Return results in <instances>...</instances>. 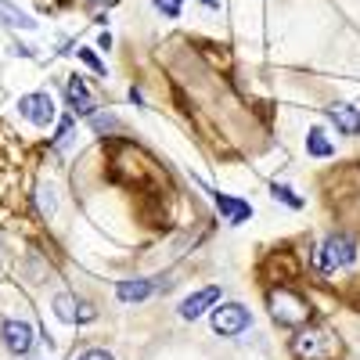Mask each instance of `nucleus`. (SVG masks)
<instances>
[{"label":"nucleus","instance_id":"f257e3e1","mask_svg":"<svg viewBox=\"0 0 360 360\" xmlns=\"http://www.w3.org/2000/svg\"><path fill=\"white\" fill-rule=\"evenodd\" d=\"M353 263H356V242L349 234H328L321 242V249H317V274L321 278H332Z\"/></svg>","mask_w":360,"mask_h":360},{"label":"nucleus","instance_id":"f03ea898","mask_svg":"<svg viewBox=\"0 0 360 360\" xmlns=\"http://www.w3.org/2000/svg\"><path fill=\"white\" fill-rule=\"evenodd\" d=\"M266 310H270V317H274V324H281V328H303V321L310 317L307 299L288 292V288H274V292H270Z\"/></svg>","mask_w":360,"mask_h":360},{"label":"nucleus","instance_id":"7ed1b4c3","mask_svg":"<svg viewBox=\"0 0 360 360\" xmlns=\"http://www.w3.org/2000/svg\"><path fill=\"white\" fill-rule=\"evenodd\" d=\"M339 349V339L324 328H303L292 335V353L299 360H332V353Z\"/></svg>","mask_w":360,"mask_h":360},{"label":"nucleus","instance_id":"20e7f679","mask_svg":"<svg viewBox=\"0 0 360 360\" xmlns=\"http://www.w3.org/2000/svg\"><path fill=\"white\" fill-rule=\"evenodd\" d=\"M209 324H213L217 335L234 339V335H242L245 328L252 324V314H249V307H242V303H220V307L209 310Z\"/></svg>","mask_w":360,"mask_h":360},{"label":"nucleus","instance_id":"39448f33","mask_svg":"<svg viewBox=\"0 0 360 360\" xmlns=\"http://www.w3.org/2000/svg\"><path fill=\"white\" fill-rule=\"evenodd\" d=\"M220 285H205V288H198V292H191L188 299H184V303H180L176 307V314L180 317H184V321H198L202 314H209V310H213L217 303H220Z\"/></svg>","mask_w":360,"mask_h":360},{"label":"nucleus","instance_id":"423d86ee","mask_svg":"<svg viewBox=\"0 0 360 360\" xmlns=\"http://www.w3.org/2000/svg\"><path fill=\"white\" fill-rule=\"evenodd\" d=\"M18 112L33 127H40V130H47L54 123V101L47 94H25V98H18Z\"/></svg>","mask_w":360,"mask_h":360},{"label":"nucleus","instance_id":"0eeeda50","mask_svg":"<svg viewBox=\"0 0 360 360\" xmlns=\"http://www.w3.org/2000/svg\"><path fill=\"white\" fill-rule=\"evenodd\" d=\"M0 339H4V346H8L15 356H25L29 349H33L37 332H33L25 321H4V324H0Z\"/></svg>","mask_w":360,"mask_h":360},{"label":"nucleus","instance_id":"6e6552de","mask_svg":"<svg viewBox=\"0 0 360 360\" xmlns=\"http://www.w3.org/2000/svg\"><path fill=\"white\" fill-rule=\"evenodd\" d=\"M209 195H213L220 217H224L227 224H245V220L252 217V205H249L245 198H231V195H224V191H217V188H209Z\"/></svg>","mask_w":360,"mask_h":360},{"label":"nucleus","instance_id":"1a4fd4ad","mask_svg":"<svg viewBox=\"0 0 360 360\" xmlns=\"http://www.w3.org/2000/svg\"><path fill=\"white\" fill-rule=\"evenodd\" d=\"M328 119L335 123V130H342V134H349V137H356V134H360V108H356V105H349V101L332 105V108H328Z\"/></svg>","mask_w":360,"mask_h":360},{"label":"nucleus","instance_id":"9d476101","mask_svg":"<svg viewBox=\"0 0 360 360\" xmlns=\"http://www.w3.org/2000/svg\"><path fill=\"white\" fill-rule=\"evenodd\" d=\"M65 94H69V112H79V115H94V98L79 76H69L65 83Z\"/></svg>","mask_w":360,"mask_h":360},{"label":"nucleus","instance_id":"9b49d317","mask_svg":"<svg viewBox=\"0 0 360 360\" xmlns=\"http://www.w3.org/2000/svg\"><path fill=\"white\" fill-rule=\"evenodd\" d=\"M155 292V281H144V278H134V281H119L115 285V295L119 303H144L148 295Z\"/></svg>","mask_w":360,"mask_h":360},{"label":"nucleus","instance_id":"f8f14e48","mask_svg":"<svg viewBox=\"0 0 360 360\" xmlns=\"http://www.w3.org/2000/svg\"><path fill=\"white\" fill-rule=\"evenodd\" d=\"M307 155L310 159H332L335 155V144H332V137L324 134V127H310L307 130Z\"/></svg>","mask_w":360,"mask_h":360},{"label":"nucleus","instance_id":"ddd939ff","mask_svg":"<svg viewBox=\"0 0 360 360\" xmlns=\"http://www.w3.org/2000/svg\"><path fill=\"white\" fill-rule=\"evenodd\" d=\"M0 22L11 25V29H37V18L25 15L22 8H15L11 0H0Z\"/></svg>","mask_w":360,"mask_h":360},{"label":"nucleus","instance_id":"4468645a","mask_svg":"<svg viewBox=\"0 0 360 360\" xmlns=\"http://www.w3.org/2000/svg\"><path fill=\"white\" fill-rule=\"evenodd\" d=\"M76 310H79V299L76 295H69V292H62L54 299V314L62 317L65 324H76Z\"/></svg>","mask_w":360,"mask_h":360},{"label":"nucleus","instance_id":"2eb2a0df","mask_svg":"<svg viewBox=\"0 0 360 360\" xmlns=\"http://www.w3.org/2000/svg\"><path fill=\"white\" fill-rule=\"evenodd\" d=\"M270 198H278V202H285L288 209H303V195H295L288 184H270Z\"/></svg>","mask_w":360,"mask_h":360},{"label":"nucleus","instance_id":"dca6fc26","mask_svg":"<svg viewBox=\"0 0 360 360\" xmlns=\"http://www.w3.org/2000/svg\"><path fill=\"white\" fill-rule=\"evenodd\" d=\"M72 137H76V119H72V112H69V115H62V123H58V137H54V144L65 152Z\"/></svg>","mask_w":360,"mask_h":360},{"label":"nucleus","instance_id":"f3484780","mask_svg":"<svg viewBox=\"0 0 360 360\" xmlns=\"http://www.w3.org/2000/svg\"><path fill=\"white\" fill-rule=\"evenodd\" d=\"M90 127H94V134L101 137V134H112V130H119V119L112 115V112H94V115H90Z\"/></svg>","mask_w":360,"mask_h":360},{"label":"nucleus","instance_id":"a211bd4d","mask_svg":"<svg viewBox=\"0 0 360 360\" xmlns=\"http://www.w3.org/2000/svg\"><path fill=\"white\" fill-rule=\"evenodd\" d=\"M152 4H155L159 15H166V18H176V15H180V0H152Z\"/></svg>","mask_w":360,"mask_h":360},{"label":"nucleus","instance_id":"6ab92c4d","mask_svg":"<svg viewBox=\"0 0 360 360\" xmlns=\"http://www.w3.org/2000/svg\"><path fill=\"white\" fill-rule=\"evenodd\" d=\"M79 58H83V62H86L90 69H94L98 76H105V65H101V58H98L94 51H86V47H83V51H79Z\"/></svg>","mask_w":360,"mask_h":360},{"label":"nucleus","instance_id":"aec40b11","mask_svg":"<svg viewBox=\"0 0 360 360\" xmlns=\"http://www.w3.org/2000/svg\"><path fill=\"white\" fill-rule=\"evenodd\" d=\"M90 317H98V310L90 307V303H83V299H79V310H76V321L83 324V321H90Z\"/></svg>","mask_w":360,"mask_h":360},{"label":"nucleus","instance_id":"412c9836","mask_svg":"<svg viewBox=\"0 0 360 360\" xmlns=\"http://www.w3.org/2000/svg\"><path fill=\"white\" fill-rule=\"evenodd\" d=\"M79 360H115V356H112L108 349H86V353H83Z\"/></svg>","mask_w":360,"mask_h":360},{"label":"nucleus","instance_id":"4be33fe9","mask_svg":"<svg viewBox=\"0 0 360 360\" xmlns=\"http://www.w3.org/2000/svg\"><path fill=\"white\" fill-rule=\"evenodd\" d=\"M198 4H205V8H220L224 0H198Z\"/></svg>","mask_w":360,"mask_h":360}]
</instances>
